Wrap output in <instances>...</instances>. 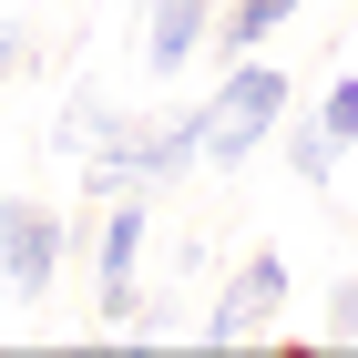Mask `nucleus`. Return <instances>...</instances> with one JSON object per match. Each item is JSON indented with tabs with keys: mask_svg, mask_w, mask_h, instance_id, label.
Masks as SVG:
<instances>
[{
	"mask_svg": "<svg viewBox=\"0 0 358 358\" xmlns=\"http://www.w3.org/2000/svg\"><path fill=\"white\" fill-rule=\"evenodd\" d=\"M225 72H236V83H215V103H205V164H246L256 143L276 134V123H287V72H266V62H225Z\"/></svg>",
	"mask_w": 358,
	"mask_h": 358,
	"instance_id": "obj_1",
	"label": "nucleus"
},
{
	"mask_svg": "<svg viewBox=\"0 0 358 358\" xmlns=\"http://www.w3.org/2000/svg\"><path fill=\"white\" fill-rule=\"evenodd\" d=\"M72 256V225L52 205H31V194H0V276H10V297H41Z\"/></svg>",
	"mask_w": 358,
	"mask_h": 358,
	"instance_id": "obj_2",
	"label": "nucleus"
},
{
	"mask_svg": "<svg viewBox=\"0 0 358 358\" xmlns=\"http://www.w3.org/2000/svg\"><path fill=\"white\" fill-rule=\"evenodd\" d=\"M276 317H287V256H246V266L225 276V297H215V317H205V338L236 348V338L276 328Z\"/></svg>",
	"mask_w": 358,
	"mask_h": 358,
	"instance_id": "obj_3",
	"label": "nucleus"
},
{
	"mask_svg": "<svg viewBox=\"0 0 358 358\" xmlns=\"http://www.w3.org/2000/svg\"><path fill=\"white\" fill-rule=\"evenodd\" d=\"M205 31H215V0H154V10H143V62H154V83L185 72Z\"/></svg>",
	"mask_w": 358,
	"mask_h": 358,
	"instance_id": "obj_4",
	"label": "nucleus"
},
{
	"mask_svg": "<svg viewBox=\"0 0 358 358\" xmlns=\"http://www.w3.org/2000/svg\"><path fill=\"white\" fill-rule=\"evenodd\" d=\"M297 10H307V0H215V52H225V62L266 52V41L297 21Z\"/></svg>",
	"mask_w": 358,
	"mask_h": 358,
	"instance_id": "obj_5",
	"label": "nucleus"
},
{
	"mask_svg": "<svg viewBox=\"0 0 358 358\" xmlns=\"http://www.w3.org/2000/svg\"><path fill=\"white\" fill-rule=\"evenodd\" d=\"M143 236H154V194H123V205L103 215V236H92L103 276H143Z\"/></svg>",
	"mask_w": 358,
	"mask_h": 358,
	"instance_id": "obj_6",
	"label": "nucleus"
},
{
	"mask_svg": "<svg viewBox=\"0 0 358 358\" xmlns=\"http://www.w3.org/2000/svg\"><path fill=\"white\" fill-rule=\"evenodd\" d=\"M113 123H123V113H113V103H92V92H72V103L52 113V154H62V164H72V154H92V143L113 134Z\"/></svg>",
	"mask_w": 358,
	"mask_h": 358,
	"instance_id": "obj_7",
	"label": "nucleus"
},
{
	"mask_svg": "<svg viewBox=\"0 0 358 358\" xmlns=\"http://www.w3.org/2000/svg\"><path fill=\"white\" fill-rule=\"evenodd\" d=\"M317 134H328L338 154H348V143H358V72H338V83L317 92Z\"/></svg>",
	"mask_w": 358,
	"mask_h": 358,
	"instance_id": "obj_8",
	"label": "nucleus"
},
{
	"mask_svg": "<svg viewBox=\"0 0 358 358\" xmlns=\"http://www.w3.org/2000/svg\"><path fill=\"white\" fill-rule=\"evenodd\" d=\"M287 174H297V185H328V174H338V143L317 134V113H307V123H297V143H287Z\"/></svg>",
	"mask_w": 358,
	"mask_h": 358,
	"instance_id": "obj_9",
	"label": "nucleus"
},
{
	"mask_svg": "<svg viewBox=\"0 0 358 358\" xmlns=\"http://www.w3.org/2000/svg\"><path fill=\"white\" fill-rule=\"evenodd\" d=\"M103 317L113 328H143V276H103Z\"/></svg>",
	"mask_w": 358,
	"mask_h": 358,
	"instance_id": "obj_10",
	"label": "nucleus"
},
{
	"mask_svg": "<svg viewBox=\"0 0 358 358\" xmlns=\"http://www.w3.org/2000/svg\"><path fill=\"white\" fill-rule=\"evenodd\" d=\"M328 338H358V276H338V287H328Z\"/></svg>",
	"mask_w": 358,
	"mask_h": 358,
	"instance_id": "obj_11",
	"label": "nucleus"
},
{
	"mask_svg": "<svg viewBox=\"0 0 358 358\" xmlns=\"http://www.w3.org/2000/svg\"><path fill=\"white\" fill-rule=\"evenodd\" d=\"M21 62H31V31H0V83H10Z\"/></svg>",
	"mask_w": 358,
	"mask_h": 358,
	"instance_id": "obj_12",
	"label": "nucleus"
}]
</instances>
